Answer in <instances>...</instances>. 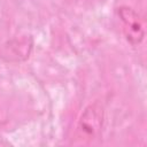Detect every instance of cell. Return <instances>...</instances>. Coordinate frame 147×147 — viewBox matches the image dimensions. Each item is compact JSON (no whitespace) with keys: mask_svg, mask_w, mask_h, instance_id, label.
Masks as SVG:
<instances>
[{"mask_svg":"<svg viewBox=\"0 0 147 147\" xmlns=\"http://www.w3.org/2000/svg\"><path fill=\"white\" fill-rule=\"evenodd\" d=\"M102 124V108L95 102L87 106L82 113L76 126L75 137L82 141L91 140L96 137Z\"/></svg>","mask_w":147,"mask_h":147,"instance_id":"obj_1","label":"cell"},{"mask_svg":"<svg viewBox=\"0 0 147 147\" xmlns=\"http://www.w3.org/2000/svg\"><path fill=\"white\" fill-rule=\"evenodd\" d=\"M118 15L124 23V33L126 39L132 45L140 44L144 39L145 32L134 10L129 7H121L118 8Z\"/></svg>","mask_w":147,"mask_h":147,"instance_id":"obj_2","label":"cell"}]
</instances>
